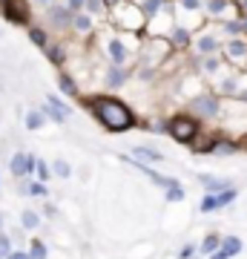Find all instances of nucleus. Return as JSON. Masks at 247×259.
<instances>
[{
    "mask_svg": "<svg viewBox=\"0 0 247 259\" xmlns=\"http://www.w3.org/2000/svg\"><path fill=\"white\" fill-rule=\"evenodd\" d=\"M199 64H202V69H204L207 75H216V72L221 69V58H219V55H207V58L199 55Z\"/></svg>",
    "mask_w": 247,
    "mask_h": 259,
    "instance_id": "nucleus-29",
    "label": "nucleus"
},
{
    "mask_svg": "<svg viewBox=\"0 0 247 259\" xmlns=\"http://www.w3.org/2000/svg\"><path fill=\"white\" fill-rule=\"evenodd\" d=\"M219 93H221V95H238V83H236V78H227V81H221Z\"/></svg>",
    "mask_w": 247,
    "mask_h": 259,
    "instance_id": "nucleus-37",
    "label": "nucleus"
},
{
    "mask_svg": "<svg viewBox=\"0 0 247 259\" xmlns=\"http://www.w3.org/2000/svg\"><path fill=\"white\" fill-rule=\"evenodd\" d=\"M0 15L15 26H32V0H0Z\"/></svg>",
    "mask_w": 247,
    "mask_h": 259,
    "instance_id": "nucleus-4",
    "label": "nucleus"
},
{
    "mask_svg": "<svg viewBox=\"0 0 247 259\" xmlns=\"http://www.w3.org/2000/svg\"><path fill=\"white\" fill-rule=\"evenodd\" d=\"M238 199V187H227L221 193H204L202 202H199V210L202 213H216V210H224Z\"/></svg>",
    "mask_w": 247,
    "mask_h": 259,
    "instance_id": "nucleus-5",
    "label": "nucleus"
},
{
    "mask_svg": "<svg viewBox=\"0 0 247 259\" xmlns=\"http://www.w3.org/2000/svg\"><path fill=\"white\" fill-rule=\"evenodd\" d=\"M244 250V242L238 239V236H224L221 239V248L216 250V253H210L207 259H233V256H238Z\"/></svg>",
    "mask_w": 247,
    "mask_h": 259,
    "instance_id": "nucleus-10",
    "label": "nucleus"
},
{
    "mask_svg": "<svg viewBox=\"0 0 247 259\" xmlns=\"http://www.w3.org/2000/svg\"><path fill=\"white\" fill-rule=\"evenodd\" d=\"M6 259H32V256H29V250H23V248H15V250H12V253H9V256H6Z\"/></svg>",
    "mask_w": 247,
    "mask_h": 259,
    "instance_id": "nucleus-41",
    "label": "nucleus"
},
{
    "mask_svg": "<svg viewBox=\"0 0 247 259\" xmlns=\"http://www.w3.org/2000/svg\"><path fill=\"white\" fill-rule=\"evenodd\" d=\"M29 256H32V259H49V248H46V242L43 239H37V236H35V239H29Z\"/></svg>",
    "mask_w": 247,
    "mask_h": 259,
    "instance_id": "nucleus-25",
    "label": "nucleus"
},
{
    "mask_svg": "<svg viewBox=\"0 0 247 259\" xmlns=\"http://www.w3.org/2000/svg\"><path fill=\"white\" fill-rule=\"evenodd\" d=\"M43 124H46V115H43L40 110H29V112H26V130H29V133L43 130Z\"/></svg>",
    "mask_w": 247,
    "mask_h": 259,
    "instance_id": "nucleus-24",
    "label": "nucleus"
},
{
    "mask_svg": "<svg viewBox=\"0 0 247 259\" xmlns=\"http://www.w3.org/2000/svg\"><path fill=\"white\" fill-rule=\"evenodd\" d=\"M224 52H227L230 64H244L247 61V40L244 37H230L224 44Z\"/></svg>",
    "mask_w": 247,
    "mask_h": 259,
    "instance_id": "nucleus-13",
    "label": "nucleus"
},
{
    "mask_svg": "<svg viewBox=\"0 0 247 259\" xmlns=\"http://www.w3.org/2000/svg\"><path fill=\"white\" fill-rule=\"evenodd\" d=\"M167 136L178 144H192L202 136V121L190 112H175L173 118L167 121Z\"/></svg>",
    "mask_w": 247,
    "mask_h": 259,
    "instance_id": "nucleus-2",
    "label": "nucleus"
},
{
    "mask_svg": "<svg viewBox=\"0 0 247 259\" xmlns=\"http://www.w3.org/2000/svg\"><path fill=\"white\" fill-rule=\"evenodd\" d=\"M66 9H72L75 15H78V12L86 9V0H66Z\"/></svg>",
    "mask_w": 247,
    "mask_h": 259,
    "instance_id": "nucleus-40",
    "label": "nucleus"
},
{
    "mask_svg": "<svg viewBox=\"0 0 247 259\" xmlns=\"http://www.w3.org/2000/svg\"><path fill=\"white\" fill-rule=\"evenodd\" d=\"M26 35H29V40H32L37 49H43V52H46V47L52 44V40H49V32H46L43 26H29Z\"/></svg>",
    "mask_w": 247,
    "mask_h": 259,
    "instance_id": "nucleus-20",
    "label": "nucleus"
},
{
    "mask_svg": "<svg viewBox=\"0 0 247 259\" xmlns=\"http://www.w3.org/2000/svg\"><path fill=\"white\" fill-rule=\"evenodd\" d=\"M127 81H129V69H127V66H112V64L107 66V72H104V83H107V90L115 93V90H121Z\"/></svg>",
    "mask_w": 247,
    "mask_h": 259,
    "instance_id": "nucleus-11",
    "label": "nucleus"
},
{
    "mask_svg": "<svg viewBox=\"0 0 247 259\" xmlns=\"http://www.w3.org/2000/svg\"><path fill=\"white\" fill-rule=\"evenodd\" d=\"M164 199L170 204H175V202H184V199H187V193H184L181 185H175V187H170V190H164Z\"/></svg>",
    "mask_w": 247,
    "mask_h": 259,
    "instance_id": "nucleus-35",
    "label": "nucleus"
},
{
    "mask_svg": "<svg viewBox=\"0 0 247 259\" xmlns=\"http://www.w3.org/2000/svg\"><path fill=\"white\" fill-rule=\"evenodd\" d=\"M58 95H66V98H81V87L72 75L61 72L58 75Z\"/></svg>",
    "mask_w": 247,
    "mask_h": 259,
    "instance_id": "nucleus-15",
    "label": "nucleus"
},
{
    "mask_svg": "<svg viewBox=\"0 0 247 259\" xmlns=\"http://www.w3.org/2000/svg\"><path fill=\"white\" fill-rule=\"evenodd\" d=\"M46 101L52 104L55 110H61L64 115H72V107H69V104L64 101V95H58V93H49V95H46Z\"/></svg>",
    "mask_w": 247,
    "mask_h": 259,
    "instance_id": "nucleus-30",
    "label": "nucleus"
},
{
    "mask_svg": "<svg viewBox=\"0 0 247 259\" xmlns=\"http://www.w3.org/2000/svg\"><path fill=\"white\" fill-rule=\"evenodd\" d=\"M236 153H241V150H238V141H230V139H219V144L213 150V156H219V158L236 156Z\"/></svg>",
    "mask_w": 247,
    "mask_h": 259,
    "instance_id": "nucleus-22",
    "label": "nucleus"
},
{
    "mask_svg": "<svg viewBox=\"0 0 247 259\" xmlns=\"http://www.w3.org/2000/svg\"><path fill=\"white\" fill-rule=\"evenodd\" d=\"M52 176H55V173H52V164H49V161H43V158H37L35 179H37V182H43V185H49V182H52Z\"/></svg>",
    "mask_w": 247,
    "mask_h": 259,
    "instance_id": "nucleus-27",
    "label": "nucleus"
},
{
    "mask_svg": "<svg viewBox=\"0 0 247 259\" xmlns=\"http://www.w3.org/2000/svg\"><path fill=\"white\" fill-rule=\"evenodd\" d=\"M224 9H230V0H207V3H204V12H207L210 18L224 15Z\"/></svg>",
    "mask_w": 247,
    "mask_h": 259,
    "instance_id": "nucleus-28",
    "label": "nucleus"
},
{
    "mask_svg": "<svg viewBox=\"0 0 247 259\" xmlns=\"http://www.w3.org/2000/svg\"><path fill=\"white\" fill-rule=\"evenodd\" d=\"M35 167H37V156L35 153H12L9 158V173L15 179H35Z\"/></svg>",
    "mask_w": 247,
    "mask_h": 259,
    "instance_id": "nucleus-6",
    "label": "nucleus"
},
{
    "mask_svg": "<svg viewBox=\"0 0 247 259\" xmlns=\"http://www.w3.org/2000/svg\"><path fill=\"white\" fill-rule=\"evenodd\" d=\"M12 250H15V239H12L6 231H3V233H0V259H6Z\"/></svg>",
    "mask_w": 247,
    "mask_h": 259,
    "instance_id": "nucleus-34",
    "label": "nucleus"
},
{
    "mask_svg": "<svg viewBox=\"0 0 247 259\" xmlns=\"http://www.w3.org/2000/svg\"><path fill=\"white\" fill-rule=\"evenodd\" d=\"M121 3H127V0H104V6H107V12H112V9H118Z\"/></svg>",
    "mask_w": 247,
    "mask_h": 259,
    "instance_id": "nucleus-42",
    "label": "nucleus"
},
{
    "mask_svg": "<svg viewBox=\"0 0 247 259\" xmlns=\"http://www.w3.org/2000/svg\"><path fill=\"white\" fill-rule=\"evenodd\" d=\"M164 9H167V0H144V3H141V12L146 15V20L161 15Z\"/></svg>",
    "mask_w": 247,
    "mask_h": 259,
    "instance_id": "nucleus-26",
    "label": "nucleus"
},
{
    "mask_svg": "<svg viewBox=\"0 0 247 259\" xmlns=\"http://www.w3.org/2000/svg\"><path fill=\"white\" fill-rule=\"evenodd\" d=\"M37 110L43 112V115H46V121H52V124H66V118H69V115H64L61 110H55V107H52L49 101H43L40 107H37Z\"/></svg>",
    "mask_w": 247,
    "mask_h": 259,
    "instance_id": "nucleus-23",
    "label": "nucleus"
},
{
    "mask_svg": "<svg viewBox=\"0 0 247 259\" xmlns=\"http://www.w3.org/2000/svg\"><path fill=\"white\" fill-rule=\"evenodd\" d=\"M40 216H46V219H58V204L43 202V210H40Z\"/></svg>",
    "mask_w": 247,
    "mask_h": 259,
    "instance_id": "nucleus-39",
    "label": "nucleus"
},
{
    "mask_svg": "<svg viewBox=\"0 0 247 259\" xmlns=\"http://www.w3.org/2000/svg\"><path fill=\"white\" fill-rule=\"evenodd\" d=\"M32 3H37V6H46V9H49V6H55L58 0H32Z\"/></svg>",
    "mask_w": 247,
    "mask_h": 259,
    "instance_id": "nucleus-44",
    "label": "nucleus"
},
{
    "mask_svg": "<svg viewBox=\"0 0 247 259\" xmlns=\"http://www.w3.org/2000/svg\"><path fill=\"white\" fill-rule=\"evenodd\" d=\"M6 231V216H3V213H0V233Z\"/></svg>",
    "mask_w": 247,
    "mask_h": 259,
    "instance_id": "nucleus-46",
    "label": "nucleus"
},
{
    "mask_svg": "<svg viewBox=\"0 0 247 259\" xmlns=\"http://www.w3.org/2000/svg\"><path fill=\"white\" fill-rule=\"evenodd\" d=\"M175 259H202V253H199V245L195 242H187V245H181V250H178V256Z\"/></svg>",
    "mask_w": 247,
    "mask_h": 259,
    "instance_id": "nucleus-33",
    "label": "nucleus"
},
{
    "mask_svg": "<svg viewBox=\"0 0 247 259\" xmlns=\"http://www.w3.org/2000/svg\"><path fill=\"white\" fill-rule=\"evenodd\" d=\"M170 44H173V49H187L192 44V35L187 26H173V32H170Z\"/></svg>",
    "mask_w": 247,
    "mask_h": 259,
    "instance_id": "nucleus-16",
    "label": "nucleus"
},
{
    "mask_svg": "<svg viewBox=\"0 0 247 259\" xmlns=\"http://www.w3.org/2000/svg\"><path fill=\"white\" fill-rule=\"evenodd\" d=\"M83 12H89L95 18V15H107V6H104V0H86V9Z\"/></svg>",
    "mask_w": 247,
    "mask_h": 259,
    "instance_id": "nucleus-36",
    "label": "nucleus"
},
{
    "mask_svg": "<svg viewBox=\"0 0 247 259\" xmlns=\"http://www.w3.org/2000/svg\"><path fill=\"white\" fill-rule=\"evenodd\" d=\"M107 61H110L112 66H127L129 64V58H132V49L124 44V37L118 35H110L107 37Z\"/></svg>",
    "mask_w": 247,
    "mask_h": 259,
    "instance_id": "nucleus-7",
    "label": "nucleus"
},
{
    "mask_svg": "<svg viewBox=\"0 0 247 259\" xmlns=\"http://www.w3.org/2000/svg\"><path fill=\"white\" fill-rule=\"evenodd\" d=\"M187 112L195 115L199 121H216L221 112V98L213 93H202V95H195V98L187 101Z\"/></svg>",
    "mask_w": 247,
    "mask_h": 259,
    "instance_id": "nucleus-3",
    "label": "nucleus"
},
{
    "mask_svg": "<svg viewBox=\"0 0 247 259\" xmlns=\"http://www.w3.org/2000/svg\"><path fill=\"white\" fill-rule=\"evenodd\" d=\"M43 55L49 58V64H52V66H64L66 64V49L61 47V44H49Z\"/></svg>",
    "mask_w": 247,
    "mask_h": 259,
    "instance_id": "nucleus-21",
    "label": "nucleus"
},
{
    "mask_svg": "<svg viewBox=\"0 0 247 259\" xmlns=\"http://www.w3.org/2000/svg\"><path fill=\"white\" fill-rule=\"evenodd\" d=\"M72 20H75V12L66 9V3H55V6L46 9V23H49L52 29L66 32V29H72Z\"/></svg>",
    "mask_w": 247,
    "mask_h": 259,
    "instance_id": "nucleus-8",
    "label": "nucleus"
},
{
    "mask_svg": "<svg viewBox=\"0 0 247 259\" xmlns=\"http://www.w3.org/2000/svg\"><path fill=\"white\" fill-rule=\"evenodd\" d=\"M0 187H3V176H0Z\"/></svg>",
    "mask_w": 247,
    "mask_h": 259,
    "instance_id": "nucleus-47",
    "label": "nucleus"
},
{
    "mask_svg": "<svg viewBox=\"0 0 247 259\" xmlns=\"http://www.w3.org/2000/svg\"><path fill=\"white\" fill-rule=\"evenodd\" d=\"M221 239H224V236H219L216 231H210V233H207V236H204L202 242H199V253H202V256L207 259L210 253H216V250L221 248Z\"/></svg>",
    "mask_w": 247,
    "mask_h": 259,
    "instance_id": "nucleus-18",
    "label": "nucleus"
},
{
    "mask_svg": "<svg viewBox=\"0 0 247 259\" xmlns=\"http://www.w3.org/2000/svg\"><path fill=\"white\" fill-rule=\"evenodd\" d=\"M192 44H195V52H199L202 58L216 55V52L221 49V40H219L216 35H210V32H207V35H199L195 40H192Z\"/></svg>",
    "mask_w": 247,
    "mask_h": 259,
    "instance_id": "nucleus-14",
    "label": "nucleus"
},
{
    "mask_svg": "<svg viewBox=\"0 0 247 259\" xmlns=\"http://www.w3.org/2000/svg\"><path fill=\"white\" fill-rule=\"evenodd\" d=\"M199 185L204 187V193H221V190H227V187H236L230 179H221V176H213V173H199Z\"/></svg>",
    "mask_w": 247,
    "mask_h": 259,
    "instance_id": "nucleus-12",
    "label": "nucleus"
},
{
    "mask_svg": "<svg viewBox=\"0 0 247 259\" xmlns=\"http://www.w3.org/2000/svg\"><path fill=\"white\" fill-rule=\"evenodd\" d=\"M129 156L138 158V161H144V164H161L164 161V153L156 147H150V144H132L129 147Z\"/></svg>",
    "mask_w": 247,
    "mask_h": 259,
    "instance_id": "nucleus-9",
    "label": "nucleus"
},
{
    "mask_svg": "<svg viewBox=\"0 0 247 259\" xmlns=\"http://www.w3.org/2000/svg\"><path fill=\"white\" fill-rule=\"evenodd\" d=\"M40 225H43V219H40L37 210H32V207L20 210V228H23V231H37Z\"/></svg>",
    "mask_w": 247,
    "mask_h": 259,
    "instance_id": "nucleus-19",
    "label": "nucleus"
},
{
    "mask_svg": "<svg viewBox=\"0 0 247 259\" xmlns=\"http://www.w3.org/2000/svg\"><path fill=\"white\" fill-rule=\"evenodd\" d=\"M224 32H227L230 37H241V35H244V23H241V18L224 20Z\"/></svg>",
    "mask_w": 247,
    "mask_h": 259,
    "instance_id": "nucleus-32",
    "label": "nucleus"
},
{
    "mask_svg": "<svg viewBox=\"0 0 247 259\" xmlns=\"http://www.w3.org/2000/svg\"><path fill=\"white\" fill-rule=\"evenodd\" d=\"M52 173H55L58 179H69L72 176V164L64 161V158H58V161H52Z\"/></svg>",
    "mask_w": 247,
    "mask_h": 259,
    "instance_id": "nucleus-31",
    "label": "nucleus"
},
{
    "mask_svg": "<svg viewBox=\"0 0 247 259\" xmlns=\"http://www.w3.org/2000/svg\"><path fill=\"white\" fill-rule=\"evenodd\" d=\"M178 6H181L184 12H199V9H204L202 0H178Z\"/></svg>",
    "mask_w": 247,
    "mask_h": 259,
    "instance_id": "nucleus-38",
    "label": "nucleus"
},
{
    "mask_svg": "<svg viewBox=\"0 0 247 259\" xmlns=\"http://www.w3.org/2000/svg\"><path fill=\"white\" fill-rule=\"evenodd\" d=\"M238 150H241V153H247V136H241V139H238Z\"/></svg>",
    "mask_w": 247,
    "mask_h": 259,
    "instance_id": "nucleus-45",
    "label": "nucleus"
},
{
    "mask_svg": "<svg viewBox=\"0 0 247 259\" xmlns=\"http://www.w3.org/2000/svg\"><path fill=\"white\" fill-rule=\"evenodd\" d=\"M72 29L78 35H92V32H95V18H92L89 12H78L75 20H72Z\"/></svg>",
    "mask_w": 247,
    "mask_h": 259,
    "instance_id": "nucleus-17",
    "label": "nucleus"
},
{
    "mask_svg": "<svg viewBox=\"0 0 247 259\" xmlns=\"http://www.w3.org/2000/svg\"><path fill=\"white\" fill-rule=\"evenodd\" d=\"M81 107L86 112H92V118L107 133H129L132 127H138L135 112L129 110L118 95H86Z\"/></svg>",
    "mask_w": 247,
    "mask_h": 259,
    "instance_id": "nucleus-1",
    "label": "nucleus"
},
{
    "mask_svg": "<svg viewBox=\"0 0 247 259\" xmlns=\"http://www.w3.org/2000/svg\"><path fill=\"white\" fill-rule=\"evenodd\" d=\"M247 15V0H238V18H244Z\"/></svg>",
    "mask_w": 247,
    "mask_h": 259,
    "instance_id": "nucleus-43",
    "label": "nucleus"
}]
</instances>
